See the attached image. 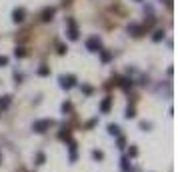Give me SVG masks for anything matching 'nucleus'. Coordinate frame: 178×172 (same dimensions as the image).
<instances>
[{
	"label": "nucleus",
	"instance_id": "f3484780",
	"mask_svg": "<svg viewBox=\"0 0 178 172\" xmlns=\"http://www.w3.org/2000/svg\"><path fill=\"white\" fill-rule=\"evenodd\" d=\"M8 64V58L6 56H0V66H6Z\"/></svg>",
	"mask_w": 178,
	"mask_h": 172
},
{
	"label": "nucleus",
	"instance_id": "39448f33",
	"mask_svg": "<svg viewBox=\"0 0 178 172\" xmlns=\"http://www.w3.org/2000/svg\"><path fill=\"white\" fill-rule=\"evenodd\" d=\"M54 12H56L54 8H44V10H42V20H44V22H50L52 16H54Z\"/></svg>",
	"mask_w": 178,
	"mask_h": 172
},
{
	"label": "nucleus",
	"instance_id": "9d476101",
	"mask_svg": "<svg viewBox=\"0 0 178 172\" xmlns=\"http://www.w3.org/2000/svg\"><path fill=\"white\" fill-rule=\"evenodd\" d=\"M102 54H100V58H102V62H110V58H112V54L110 52H106V50H100Z\"/></svg>",
	"mask_w": 178,
	"mask_h": 172
},
{
	"label": "nucleus",
	"instance_id": "9b49d317",
	"mask_svg": "<svg viewBox=\"0 0 178 172\" xmlns=\"http://www.w3.org/2000/svg\"><path fill=\"white\" fill-rule=\"evenodd\" d=\"M8 104H10V96H2L0 98V108H6Z\"/></svg>",
	"mask_w": 178,
	"mask_h": 172
},
{
	"label": "nucleus",
	"instance_id": "4468645a",
	"mask_svg": "<svg viewBox=\"0 0 178 172\" xmlns=\"http://www.w3.org/2000/svg\"><path fill=\"white\" fill-rule=\"evenodd\" d=\"M38 74H40V76H48V74H50V68H48V66H40L38 68Z\"/></svg>",
	"mask_w": 178,
	"mask_h": 172
},
{
	"label": "nucleus",
	"instance_id": "6ab92c4d",
	"mask_svg": "<svg viewBox=\"0 0 178 172\" xmlns=\"http://www.w3.org/2000/svg\"><path fill=\"white\" fill-rule=\"evenodd\" d=\"M128 154H130V156H136L138 150H136V148H130V150H128Z\"/></svg>",
	"mask_w": 178,
	"mask_h": 172
},
{
	"label": "nucleus",
	"instance_id": "412c9836",
	"mask_svg": "<svg viewBox=\"0 0 178 172\" xmlns=\"http://www.w3.org/2000/svg\"><path fill=\"white\" fill-rule=\"evenodd\" d=\"M62 110H64V112L70 110V104H68V102H64V104H62Z\"/></svg>",
	"mask_w": 178,
	"mask_h": 172
},
{
	"label": "nucleus",
	"instance_id": "a211bd4d",
	"mask_svg": "<svg viewBox=\"0 0 178 172\" xmlns=\"http://www.w3.org/2000/svg\"><path fill=\"white\" fill-rule=\"evenodd\" d=\"M140 128H142V130H150V124H148V122H142Z\"/></svg>",
	"mask_w": 178,
	"mask_h": 172
},
{
	"label": "nucleus",
	"instance_id": "f03ea898",
	"mask_svg": "<svg viewBox=\"0 0 178 172\" xmlns=\"http://www.w3.org/2000/svg\"><path fill=\"white\" fill-rule=\"evenodd\" d=\"M66 24H68V32H66L68 38H70V40H78V28H76V24H74V20L68 18Z\"/></svg>",
	"mask_w": 178,
	"mask_h": 172
},
{
	"label": "nucleus",
	"instance_id": "f257e3e1",
	"mask_svg": "<svg viewBox=\"0 0 178 172\" xmlns=\"http://www.w3.org/2000/svg\"><path fill=\"white\" fill-rule=\"evenodd\" d=\"M100 46H102V40L98 36H90V38L86 40V48H88L90 52H100Z\"/></svg>",
	"mask_w": 178,
	"mask_h": 172
},
{
	"label": "nucleus",
	"instance_id": "dca6fc26",
	"mask_svg": "<svg viewBox=\"0 0 178 172\" xmlns=\"http://www.w3.org/2000/svg\"><path fill=\"white\" fill-rule=\"evenodd\" d=\"M126 118H134L136 114H134V108H126V114H124Z\"/></svg>",
	"mask_w": 178,
	"mask_h": 172
},
{
	"label": "nucleus",
	"instance_id": "0eeeda50",
	"mask_svg": "<svg viewBox=\"0 0 178 172\" xmlns=\"http://www.w3.org/2000/svg\"><path fill=\"white\" fill-rule=\"evenodd\" d=\"M110 102H112V98L108 96V98H104V102L100 104V110L102 112H108V108H110Z\"/></svg>",
	"mask_w": 178,
	"mask_h": 172
},
{
	"label": "nucleus",
	"instance_id": "20e7f679",
	"mask_svg": "<svg viewBox=\"0 0 178 172\" xmlns=\"http://www.w3.org/2000/svg\"><path fill=\"white\" fill-rule=\"evenodd\" d=\"M50 124H52L50 120H40V122H36V124H34V130L36 132H44L46 128H50Z\"/></svg>",
	"mask_w": 178,
	"mask_h": 172
},
{
	"label": "nucleus",
	"instance_id": "2eb2a0df",
	"mask_svg": "<svg viewBox=\"0 0 178 172\" xmlns=\"http://www.w3.org/2000/svg\"><path fill=\"white\" fill-rule=\"evenodd\" d=\"M92 156H94L96 160H102V158H104V152H102V150H94V152H92Z\"/></svg>",
	"mask_w": 178,
	"mask_h": 172
},
{
	"label": "nucleus",
	"instance_id": "f8f14e48",
	"mask_svg": "<svg viewBox=\"0 0 178 172\" xmlns=\"http://www.w3.org/2000/svg\"><path fill=\"white\" fill-rule=\"evenodd\" d=\"M108 132L114 134V136H118V134H120V128H118L116 124H110V126H108Z\"/></svg>",
	"mask_w": 178,
	"mask_h": 172
},
{
	"label": "nucleus",
	"instance_id": "7ed1b4c3",
	"mask_svg": "<svg viewBox=\"0 0 178 172\" xmlns=\"http://www.w3.org/2000/svg\"><path fill=\"white\" fill-rule=\"evenodd\" d=\"M76 84V76H72V74H68V76H60V86L62 88H72V86Z\"/></svg>",
	"mask_w": 178,
	"mask_h": 172
},
{
	"label": "nucleus",
	"instance_id": "4be33fe9",
	"mask_svg": "<svg viewBox=\"0 0 178 172\" xmlns=\"http://www.w3.org/2000/svg\"><path fill=\"white\" fill-rule=\"evenodd\" d=\"M136 2H142V0H136Z\"/></svg>",
	"mask_w": 178,
	"mask_h": 172
},
{
	"label": "nucleus",
	"instance_id": "1a4fd4ad",
	"mask_svg": "<svg viewBox=\"0 0 178 172\" xmlns=\"http://www.w3.org/2000/svg\"><path fill=\"white\" fill-rule=\"evenodd\" d=\"M162 38H164V30H156L154 36H152V40H154V42H160Z\"/></svg>",
	"mask_w": 178,
	"mask_h": 172
},
{
	"label": "nucleus",
	"instance_id": "aec40b11",
	"mask_svg": "<svg viewBox=\"0 0 178 172\" xmlns=\"http://www.w3.org/2000/svg\"><path fill=\"white\" fill-rule=\"evenodd\" d=\"M82 90H84L86 94H90V92H92V88H90V86H82Z\"/></svg>",
	"mask_w": 178,
	"mask_h": 172
},
{
	"label": "nucleus",
	"instance_id": "423d86ee",
	"mask_svg": "<svg viewBox=\"0 0 178 172\" xmlns=\"http://www.w3.org/2000/svg\"><path fill=\"white\" fill-rule=\"evenodd\" d=\"M12 20L14 22H22L24 20V8H16L12 12Z\"/></svg>",
	"mask_w": 178,
	"mask_h": 172
},
{
	"label": "nucleus",
	"instance_id": "ddd939ff",
	"mask_svg": "<svg viewBox=\"0 0 178 172\" xmlns=\"http://www.w3.org/2000/svg\"><path fill=\"white\" fill-rule=\"evenodd\" d=\"M14 56H16V58H24V56H26V50H24V48H16V50H14Z\"/></svg>",
	"mask_w": 178,
	"mask_h": 172
},
{
	"label": "nucleus",
	"instance_id": "6e6552de",
	"mask_svg": "<svg viewBox=\"0 0 178 172\" xmlns=\"http://www.w3.org/2000/svg\"><path fill=\"white\" fill-rule=\"evenodd\" d=\"M128 32H132L134 36H140V32H142V28H140V26H136V24H130V26H128Z\"/></svg>",
	"mask_w": 178,
	"mask_h": 172
}]
</instances>
